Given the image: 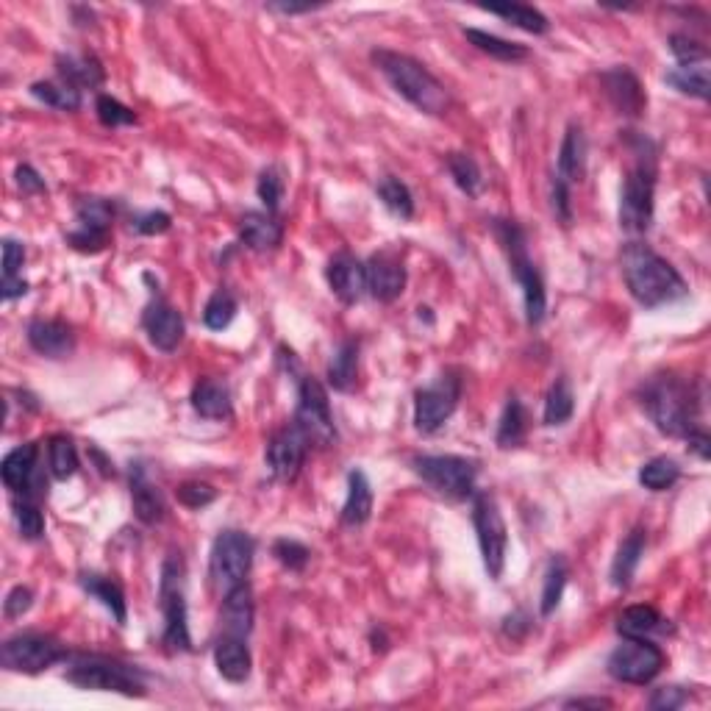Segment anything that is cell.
<instances>
[{"instance_id":"obj_1","label":"cell","mask_w":711,"mask_h":711,"mask_svg":"<svg viewBox=\"0 0 711 711\" xmlns=\"http://www.w3.org/2000/svg\"><path fill=\"white\" fill-rule=\"evenodd\" d=\"M620 264H623L625 287L639 306L659 309V306L687 298V281L673 264L662 259L645 242H628L620 253Z\"/></svg>"},{"instance_id":"obj_2","label":"cell","mask_w":711,"mask_h":711,"mask_svg":"<svg viewBox=\"0 0 711 711\" xmlns=\"http://www.w3.org/2000/svg\"><path fill=\"white\" fill-rule=\"evenodd\" d=\"M639 403L667 437H684L698 428V395L681 375L659 373L639 389Z\"/></svg>"},{"instance_id":"obj_3","label":"cell","mask_w":711,"mask_h":711,"mask_svg":"<svg viewBox=\"0 0 711 711\" xmlns=\"http://www.w3.org/2000/svg\"><path fill=\"white\" fill-rule=\"evenodd\" d=\"M373 64L384 73L400 98L409 100L417 112L439 117L450 109V95L445 84L423 62H417L398 50H373Z\"/></svg>"},{"instance_id":"obj_4","label":"cell","mask_w":711,"mask_h":711,"mask_svg":"<svg viewBox=\"0 0 711 711\" xmlns=\"http://www.w3.org/2000/svg\"><path fill=\"white\" fill-rule=\"evenodd\" d=\"M495 237L500 239V245L506 250L514 281L523 289L525 320H528V325H539L545 320L548 298H545V284H542L537 264L531 262V256H528L525 231L517 223H512V220H495Z\"/></svg>"},{"instance_id":"obj_5","label":"cell","mask_w":711,"mask_h":711,"mask_svg":"<svg viewBox=\"0 0 711 711\" xmlns=\"http://www.w3.org/2000/svg\"><path fill=\"white\" fill-rule=\"evenodd\" d=\"M64 678L75 687L95 689V692H117L125 698L145 695V678L137 667L106 659V656H73V664Z\"/></svg>"},{"instance_id":"obj_6","label":"cell","mask_w":711,"mask_h":711,"mask_svg":"<svg viewBox=\"0 0 711 711\" xmlns=\"http://www.w3.org/2000/svg\"><path fill=\"white\" fill-rule=\"evenodd\" d=\"M159 609L164 614L162 642L167 653H187L192 650L187 617V592H184V562L170 553L162 564L159 581Z\"/></svg>"},{"instance_id":"obj_7","label":"cell","mask_w":711,"mask_h":711,"mask_svg":"<svg viewBox=\"0 0 711 711\" xmlns=\"http://www.w3.org/2000/svg\"><path fill=\"white\" fill-rule=\"evenodd\" d=\"M656 195V159L653 153H637V164L625 173L620 192V225L628 234H645L653 223Z\"/></svg>"},{"instance_id":"obj_8","label":"cell","mask_w":711,"mask_h":711,"mask_svg":"<svg viewBox=\"0 0 711 711\" xmlns=\"http://www.w3.org/2000/svg\"><path fill=\"white\" fill-rule=\"evenodd\" d=\"M67 659H70L67 645H62L50 634H37V631L9 637L0 645V664L12 673L37 675L53 664L67 662Z\"/></svg>"},{"instance_id":"obj_9","label":"cell","mask_w":711,"mask_h":711,"mask_svg":"<svg viewBox=\"0 0 711 711\" xmlns=\"http://www.w3.org/2000/svg\"><path fill=\"white\" fill-rule=\"evenodd\" d=\"M300 434L306 437L309 445L314 448H331L337 442V425H334V414H331V400L325 387L306 375L300 378L298 387V409H295V420Z\"/></svg>"},{"instance_id":"obj_10","label":"cell","mask_w":711,"mask_h":711,"mask_svg":"<svg viewBox=\"0 0 711 711\" xmlns=\"http://www.w3.org/2000/svg\"><path fill=\"white\" fill-rule=\"evenodd\" d=\"M412 467L442 498L464 500L475 492L478 467L464 456H414Z\"/></svg>"},{"instance_id":"obj_11","label":"cell","mask_w":711,"mask_h":711,"mask_svg":"<svg viewBox=\"0 0 711 711\" xmlns=\"http://www.w3.org/2000/svg\"><path fill=\"white\" fill-rule=\"evenodd\" d=\"M473 525L478 534V548H481V559L492 581H498L506 567V550H509V528L506 520L500 514L498 500L481 492L475 495L473 503Z\"/></svg>"},{"instance_id":"obj_12","label":"cell","mask_w":711,"mask_h":711,"mask_svg":"<svg viewBox=\"0 0 711 711\" xmlns=\"http://www.w3.org/2000/svg\"><path fill=\"white\" fill-rule=\"evenodd\" d=\"M606 670L614 681L645 687L664 670V653L645 637H625L623 645L612 650Z\"/></svg>"},{"instance_id":"obj_13","label":"cell","mask_w":711,"mask_h":711,"mask_svg":"<svg viewBox=\"0 0 711 711\" xmlns=\"http://www.w3.org/2000/svg\"><path fill=\"white\" fill-rule=\"evenodd\" d=\"M462 400V378L456 370H445L434 384L414 395V425L420 434H434L448 423Z\"/></svg>"},{"instance_id":"obj_14","label":"cell","mask_w":711,"mask_h":711,"mask_svg":"<svg viewBox=\"0 0 711 711\" xmlns=\"http://www.w3.org/2000/svg\"><path fill=\"white\" fill-rule=\"evenodd\" d=\"M253 553H256V542L248 534L223 531L214 539L212 559H209V573H212L214 584L223 589L242 584L253 567Z\"/></svg>"},{"instance_id":"obj_15","label":"cell","mask_w":711,"mask_h":711,"mask_svg":"<svg viewBox=\"0 0 711 711\" xmlns=\"http://www.w3.org/2000/svg\"><path fill=\"white\" fill-rule=\"evenodd\" d=\"M309 448H312V445L306 442V437L300 434V428L295 423L281 428V431H275L270 442H267V453H264L273 478H278V481H295L300 467L306 462Z\"/></svg>"},{"instance_id":"obj_16","label":"cell","mask_w":711,"mask_h":711,"mask_svg":"<svg viewBox=\"0 0 711 711\" xmlns=\"http://www.w3.org/2000/svg\"><path fill=\"white\" fill-rule=\"evenodd\" d=\"M37 459V442H25L20 448H14L12 453H6V459L0 464V478H3V484H6V489H9L12 495H23V498L34 500L45 495L42 478L37 475Z\"/></svg>"},{"instance_id":"obj_17","label":"cell","mask_w":711,"mask_h":711,"mask_svg":"<svg viewBox=\"0 0 711 711\" xmlns=\"http://www.w3.org/2000/svg\"><path fill=\"white\" fill-rule=\"evenodd\" d=\"M367 270V292L381 303H392L403 295L406 289V267L392 250L375 253L370 262L364 264Z\"/></svg>"},{"instance_id":"obj_18","label":"cell","mask_w":711,"mask_h":711,"mask_svg":"<svg viewBox=\"0 0 711 711\" xmlns=\"http://www.w3.org/2000/svg\"><path fill=\"white\" fill-rule=\"evenodd\" d=\"M142 325H145L150 345L156 350H164V353H173L181 345L184 331H187L184 317L167 300H153L142 314Z\"/></svg>"},{"instance_id":"obj_19","label":"cell","mask_w":711,"mask_h":711,"mask_svg":"<svg viewBox=\"0 0 711 711\" xmlns=\"http://www.w3.org/2000/svg\"><path fill=\"white\" fill-rule=\"evenodd\" d=\"M325 278H328L331 292H334L342 303H348V306L359 303V300L364 298V292H367V270H364V264L359 262L353 253H348V250H342V253H337V256L328 262Z\"/></svg>"},{"instance_id":"obj_20","label":"cell","mask_w":711,"mask_h":711,"mask_svg":"<svg viewBox=\"0 0 711 711\" xmlns=\"http://www.w3.org/2000/svg\"><path fill=\"white\" fill-rule=\"evenodd\" d=\"M25 339H28V345L37 350L39 356H48V359H67L75 350L73 328L64 320L37 317L25 328Z\"/></svg>"},{"instance_id":"obj_21","label":"cell","mask_w":711,"mask_h":711,"mask_svg":"<svg viewBox=\"0 0 711 711\" xmlns=\"http://www.w3.org/2000/svg\"><path fill=\"white\" fill-rule=\"evenodd\" d=\"M600 84H603V92H606L609 103L617 112L625 114V117H639L642 109H645V103H648L639 78L631 70H625V67H614L609 73L600 75Z\"/></svg>"},{"instance_id":"obj_22","label":"cell","mask_w":711,"mask_h":711,"mask_svg":"<svg viewBox=\"0 0 711 711\" xmlns=\"http://www.w3.org/2000/svg\"><path fill=\"white\" fill-rule=\"evenodd\" d=\"M253 589L248 581H242L237 587L225 589L223 612H220V625H223V637H248L253 631Z\"/></svg>"},{"instance_id":"obj_23","label":"cell","mask_w":711,"mask_h":711,"mask_svg":"<svg viewBox=\"0 0 711 711\" xmlns=\"http://www.w3.org/2000/svg\"><path fill=\"white\" fill-rule=\"evenodd\" d=\"M131 503H134L137 520L145 525H159L167 514L162 489L150 481L142 464L131 467Z\"/></svg>"},{"instance_id":"obj_24","label":"cell","mask_w":711,"mask_h":711,"mask_svg":"<svg viewBox=\"0 0 711 711\" xmlns=\"http://www.w3.org/2000/svg\"><path fill=\"white\" fill-rule=\"evenodd\" d=\"M239 239L250 250H275L284 239V223L270 212H248L239 220Z\"/></svg>"},{"instance_id":"obj_25","label":"cell","mask_w":711,"mask_h":711,"mask_svg":"<svg viewBox=\"0 0 711 711\" xmlns=\"http://www.w3.org/2000/svg\"><path fill=\"white\" fill-rule=\"evenodd\" d=\"M214 667L231 684H245L253 670L250 650L242 637H223L214 648Z\"/></svg>"},{"instance_id":"obj_26","label":"cell","mask_w":711,"mask_h":711,"mask_svg":"<svg viewBox=\"0 0 711 711\" xmlns=\"http://www.w3.org/2000/svg\"><path fill=\"white\" fill-rule=\"evenodd\" d=\"M192 409L203 420H228L234 414L231 403V389L225 387L217 378H200L192 389Z\"/></svg>"},{"instance_id":"obj_27","label":"cell","mask_w":711,"mask_h":711,"mask_svg":"<svg viewBox=\"0 0 711 711\" xmlns=\"http://www.w3.org/2000/svg\"><path fill=\"white\" fill-rule=\"evenodd\" d=\"M56 70H59V78L64 84H70L78 92L81 89H95L103 84V64L95 59V56H87V53H62L56 56Z\"/></svg>"},{"instance_id":"obj_28","label":"cell","mask_w":711,"mask_h":711,"mask_svg":"<svg viewBox=\"0 0 711 711\" xmlns=\"http://www.w3.org/2000/svg\"><path fill=\"white\" fill-rule=\"evenodd\" d=\"M587 173V134L581 125H570L559 148V173L556 178L564 184H575Z\"/></svg>"},{"instance_id":"obj_29","label":"cell","mask_w":711,"mask_h":711,"mask_svg":"<svg viewBox=\"0 0 711 711\" xmlns=\"http://www.w3.org/2000/svg\"><path fill=\"white\" fill-rule=\"evenodd\" d=\"M370 514H373V487H370V481L362 470H350L348 498L342 506V525L359 528L370 520Z\"/></svg>"},{"instance_id":"obj_30","label":"cell","mask_w":711,"mask_h":711,"mask_svg":"<svg viewBox=\"0 0 711 711\" xmlns=\"http://www.w3.org/2000/svg\"><path fill=\"white\" fill-rule=\"evenodd\" d=\"M645 545H648V534L642 528H634L628 537L623 539V545L617 548V556L612 562V584L617 589L631 587V578L637 573L639 562L645 556Z\"/></svg>"},{"instance_id":"obj_31","label":"cell","mask_w":711,"mask_h":711,"mask_svg":"<svg viewBox=\"0 0 711 711\" xmlns=\"http://www.w3.org/2000/svg\"><path fill=\"white\" fill-rule=\"evenodd\" d=\"M81 587H84V592L87 595H92L95 600H100L109 612H112V617L117 620V625H125L128 623V606H125V592L123 587L117 584V581H112V578H106V575H98V573H84L81 578Z\"/></svg>"},{"instance_id":"obj_32","label":"cell","mask_w":711,"mask_h":711,"mask_svg":"<svg viewBox=\"0 0 711 711\" xmlns=\"http://www.w3.org/2000/svg\"><path fill=\"white\" fill-rule=\"evenodd\" d=\"M356 375H359V342H342L334 359L328 364V384L337 392H350L356 387Z\"/></svg>"},{"instance_id":"obj_33","label":"cell","mask_w":711,"mask_h":711,"mask_svg":"<svg viewBox=\"0 0 711 711\" xmlns=\"http://www.w3.org/2000/svg\"><path fill=\"white\" fill-rule=\"evenodd\" d=\"M525 434H528V414H525L523 400L512 395L506 400V409L500 414V425H498V448L509 450L523 445Z\"/></svg>"},{"instance_id":"obj_34","label":"cell","mask_w":711,"mask_h":711,"mask_svg":"<svg viewBox=\"0 0 711 711\" xmlns=\"http://www.w3.org/2000/svg\"><path fill=\"white\" fill-rule=\"evenodd\" d=\"M664 81L673 89H678L681 95L709 100V67H706V62L678 64V67H673L670 73L664 75Z\"/></svg>"},{"instance_id":"obj_35","label":"cell","mask_w":711,"mask_h":711,"mask_svg":"<svg viewBox=\"0 0 711 711\" xmlns=\"http://www.w3.org/2000/svg\"><path fill=\"white\" fill-rule=\"evenodd\" d=\"M464 37L470 39L481 53H489L498 62H523V59H528V48L520 42H509V39L478 31V28H464Z\"/></svg>"},{"instance_id":"obj_36","label":"cell","mask_w":711,"mask_h":711,"mask_svg":"<svg viewBox=\"0 0 711 711\" xmlns=\"http://www.w3.org/2000/svg\"><path fill=\"white\" fill-rule=\"evenodd\" d=\"M31 95L45 103L50 109L59 112H78L81 109V92L64 81H34L31 84Z\"/></svg>"},{"instance_id":"obj_37","label":"cell","mask_w":711,"mask_h":711,"mask_svg":"<svg viewBox=\"0 0 711 711\" xmlns=\"http://www.w3.org/2000/svg\"><path fill=\"white\" fill-rule=\"evenodd\" d=\"M489 14H495L500 20H506L514 28H523L528 34H548V17L525 3H512V6H484Z\"/></svg>"},{"instance_id":"obj_38","label":"cell","mask_w":711,"mask_h":711,"mask_svg":"<svg viewBox=\"0 0 711 711\" xmlns=\"http://www.w3.org/2000/svg\"><path fill=\"white\" fill-rule=\"evenodd\" d=\"M375 192H378L381 203L387 206L389 214H395V217H400V220H412L414 217L412 189L406 187L400 178H395V175H384V178L378 181Z\"/></svg>"},{"instance_id":"obj_39","label":"cell","mask_w":711,"mask_h":711,"mask_svg":"<svg viewBox=\"0 0 711 711\" xmlns=\"http://www.w3.org/2000/svg\"><path fill=\"white\" fill-rule=\"evenodd\" d=\"M448 170L467 198H478L484 192V173L470 153H448Z\"/></svg>"},{"instance_id":"obj_40","label":"cell","mask_w":711,"mask_h":711,"mask_svg":"<svg viewBox=\"0 0 711 711\" xmlns=\"http://www.w3.org/2000/svg\"><path fill=\"white\" fill-rule=\"evenodd\" d=\"M567 578H570L567 562H564L562 556H553L548 562V570H545V584H542V603H539L542 617H550V614L559 609L564 587H567Z\"/></svg>"},{"instance_id":"obj_41","label":"cell","mask_w":711,"mask_h":711,"mask_svg":"<svg viewBox=\"0 0 711 711\" xmlns=\"http://www.w3.org/2000/svg\"><path fill=\"white\" fill-rule=\"evenodd\" d=\"M662 614L656 612L653 606H631L620 614L617 620V631L623 637H648L653 631H662L664 628Z\"/></svg>"},{"instance_id":"obj_42","label":"cell","mask_w":711,"mask_h":711,"mask_svg":"<svg viewBox=\"0 0 711 711\" xmlns=\"http://www.w3.org/2000/svg\"><path fill=\"white\" fill-rule=\"evenodd\" d=\"M573 414H575L573 389H570V384H567V378H559V381L548 389L542 420H545V425H564L573 420Z\"/></svg>"},{"instance_id":"obj_43","label":"cell","mask_w":711,"mask_h":711,"mask_svg":"<svg viewBox=\"0 0 711 711\" xmlns=\"http://www.w3.org/2000/svg\"><path fill=\"white\" fill-rule=\"evenodd\" d=\"M678 478H681V467L667 456H656L648 464H642V470H639V484L650 492H664V489L675 487Z\"/></svg>"},{"instance_id":"obj_44","label":"cell","mask_w":711,"mask_h":711,"mask_svg":"<svg viewBox=\"0 0 711 711\" xmlns=\"http://www.w3.org/2000/svg\"><path fill=\"white\" fill-rule=\"evenodd\" d=\"M50 453V473L56 481H67L78 473V450L70 437H53L48 445Z\"/></svg>"},{"instance_id":"obj_45","label":"cell","mask_w":711,"mask_h":711,"mask_svg":"<svg viewBox=\"0 0 711 711\" xmlns=\"http://www.w3.org/2000/svg\"><path fill=\"white\" fill-rule=\"evenodd\" d=\"M237 312V298H234L228 289H217L212 298H209V303H206V309H203V325L212 328V331H223V328L234 323Z\"/></svg>"},{"instance_id":"obj_46","label":"cell","mask_w":711,"mask_h":711,"mask_svg":"<svg viewBox=\"0 0 711 711\" xmlns=\"http://www.w3.org/2000/svg\"><path fill=\"white\" fill-rule=\"evenodd\" d=\"M114 220V206L103 198H81L75 203V223L95 231H109Z\"/></svg>"},{"instance_id":"obj_47","label":"cell","mask_w":711,"mask_h":711,"mask_svg":"<svg viewBox=\"0 0 711 711\" xmlns=\"http://www.w3.org/2000/svg\"><path fill=\"white\" fill-rule=\"evenodd\" d=\"M284 192H287V178H284V170L278 164H270L264 167L262 175H259V184H256V195L264 203V209L270 214H275L281 209V200H284Z\"/></svg>"},{"instance_id":"obj_48","label":"cell","mask_w":711,"mask_h":711,"mask_svg":"<svg viewBox=\"0 0 711 711\" xmlns=\"http://www.w3.org/2000/svg\"><path fill=\"white\" fill-rule=\"evenodd\" d=\"M14 517H17V528L20 537L28 542H37L45 534V517L39 512V503L34 498H23L14 506Z\"/></svg>"},{"instance_id":"obj_49","label":"cell","mask_w":711,"mask_h":711,"mask_svg":"<svg viewBox=\"0 0 711 711\" xmlns=\"http://www.w3.org/2000/svg\"><path fill=\"white\" fill-rule=\"evenodd\" d=\"M273 556L275 562L281 564V567H287V570H292V573H303L306 564H309V559H312V550L306 548L303 542H298V539L284 537L273 542Z\"/></svg>"},{"instance_id":"obj_50","label":"cell","mask_w":711,"mask_h":711,"mask_svg":"<svg viewBox=\"0 0 711 711\" xmlns=\"http://www.w3.org/2000/svg\"><path fill=\"white\" fill-rule=\"evenodd\" d=\"M95 112H98V120L106 125V128H120V125L137 123V114L131 112L128 106H123L117 98H112V95H98V100H95Z\"/></svg>"},{"instance_id":"obj_51","label":"cell","mask_w":711,"mask_h":711,"mask_svg":"<svg viewBox=\"0 0 711 711\" xmlns=\"http://www.w3.org/2000/svg\"><path fill=\"white\" fill-rule=\"evenodd\" d=\"M175 498L187 509H206L209 503L217 500V489L206 481H184L181 487L175 489Z\"/></svg>"},{"instance_id":"obj_52","label":"cell","mask_w":711,"mask_h":711,"mask_svg":"<svg viewBox=\"0 0 711 711\" xmlns=\"http://www.w3.org/2000/svg\"><path fill=\"white\" fill-rule=\"evenodd\" d=\"M670 53L678 59V64L709 62V50H706V45H700L698 39H692L689 34H673V37H670Z\"/></svg>"},{"instance_id":"obj_53","label":"cell","mask_w":711,"mask_h":711,"mask_svg":"<svg viewBox=\"0 0 711 711\" xmlns=\"http://www.w3.org/2000/svg\"><path fill=\"white\" fill-rule=\"evenodd\" d=\"M67 245L78 253H100L109 245V231H95V228L78 225L75 231L67 234Z\"/></svg>"},{"instance_id":"obj_54","label":"cell","mask_w":711,"mask_h":711,"mask_svg":"<svg viewBox=\"0 0 711 711\" xmlns=\"http://www.w3.org/2000/svg\"><path fill=\"white\" fill-rule=\"evenodd\" d=\"M170 225H173V220H170V214L167 212H145L134 217L131 228H134L137 234H142V237H156V234L170 231Z\"/></svg>"},{"instance_id":"obj_55","label":"cell","mask_w":711,"mask_h":711,"mask_svg":"<svg viewBox=\"0 0 711 711\" xmlns=\"http://www.w3.org/2000/svg\"><path fill=\"white\" fill-rule=\"evenodd\" d=\"M550 198H553V214L556 220H562V225L573 223V206H570V184H564L559 178H553L550 187Z\"/></svg>"},{"instance_id":"obj_56","label":"cell","mask_w":711,"mask_h":711,"mask_svg":"<svg viewBox=\"0 0 711 711\" xmlns=\"http://www.w3.org/2000/svg\"><path fill=\"white\" fill-rule=\"evenodd\" d=\"M687 700H689V695L681 687H662L650 695L648 706L656 711H675V709H681Z\"/></svg>"},{"instance_id":"obj_57","label":"cell","mask_w":711,"mask_h":711,"mask_svg":"<svg viewBox=\"0 0 711 711\" xmlns=\"http://www.w3.org/2000/svg\"><path fill=\"white\" fill-rule=\"evenodd\" d=\"M31 606H34V592L28 587H14L12 592L6 595V600H3V614H6L9 620H17V617H23Z\"/></svg>"},{"instance_id":"obj_58","label":"cell","mask_w":711,"mask_h":711,"mask_svg":"<svg viewBox=\"0 0 711 711\" xmlns=\"http://www.w3.org/2000/svg\"><path fill=\"white\" fill-rule=\"evenodd\" d=\"M14 178H17V187L23 189V192H28V195H42V192H48L45 178H42L31 164H20V167L14 170Z\"/></svg>"},{"instance_id":"obj_59","label":"cell","mask_w":711,"mask_h":711,"mask_svg":"<svg viewBox=\"0 0 711 711\" xmlns=\"http://www.w3.org/2000/svg\"><path fill=\"white\" fill-rule=\"evenodd\" d=\"M25 262V248L17 239H3V275H20Z\"/></svg>"},{"instance_id":"obj_60","label":"cell","mask_w":711,"mask_h":711,"mask_svg":"<svg viewBox=\"0 0 711 711\" xmlns=\"http://www.w3.org/2000/svg\"><path fill=\"white\" fill-rule=\"evenodd\" d=\"M25 292H28V281H25L23 275H3V281H0V295H3V300L23 298Z\"/></svg>"},{"instance_id":"obj_61","label":"cell","mask_w":711,"mask_h":711,"mask_svg":"<svg viewBox=\"0 0 711 711\" xmlns=\"http://www.w3.org/2000/svg\"><path fill=\"white\" fill-rule=\"evenodd\" d=\"M687 442H689V448L695 450V453H698L703 462H709L711 448H709V434H706V431H700V428H695V431H689Z\"/></svg>"},{"instance_id":"obj_62","label":"cell","mask_w":711,"mask_h":711,"mask_svg":"<svg viewBox=\"0 0 711 711\" xmlns=\"http://www.w3.org/2000/svg\"><path fill=\"white\" fill-rule=\"evenodd\" d=\"M567 709H612L614 703L606 698H575L564 703Z\"/></svg>"},{"instance_id":"obj_63","label":"cell","mask_w":711,"mask_h":711,"mask_svg":"<svg viewBox=\"0 0 711 711\" xmlns=\"http://www.w3.org/2000/svg\"><path fill=\"white\" fill-rule=\"evenodd\" d=\"M267 9L281 14H303V12H314L317 6H312V3H306V6H295V3H270Z\"/></svg>"}]
</instances>
